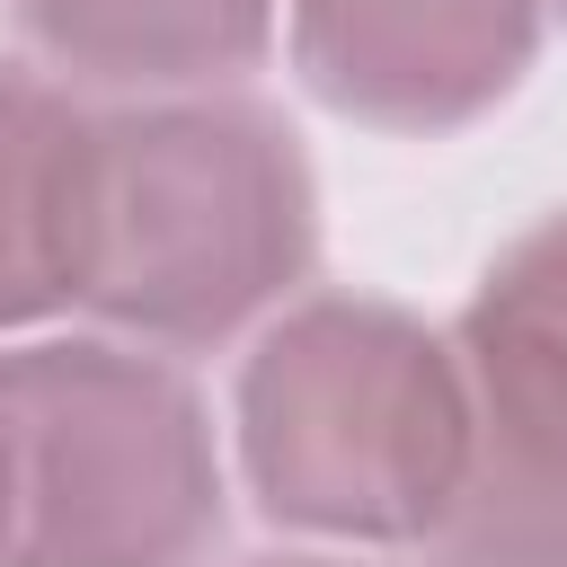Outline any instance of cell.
I'll return each mask as SVG.
<instances>
[{
	"label": "cell",
	"mask_w": 567,
	"mask_h": 567,
	"mask_svg": "<svg viewBox=\"0 0 567 567\" xmlns=\"http://www.w3.org/2000/svg\"><path fill=\"white\" fill-rule=\"evenodd\" d=\"M319 257L301 133L248 89H168L97 106L80 310L133 346H221Z\"/></svg>",
	"instance_id": "obj_1"
},
{
	"label": "cell",
	"mask_w": 567,
	"mask_h": 567,
	"mask_svg": "<svg viewBox=\"0 0 567 567\" xmlns=\"http://www.w3.org/2000/svg\"><path fill=\"white\" fill-rule=\"evenodd\" d=\"M470 452L461 346L372 292L292 301L239 372V461L275 523L408 540L452 505Z\"/></svg>",
	"instance_id": "obj_2"
},
{
	"label": "cell",
	"mask_w": 567,
	"mask_h": 567,
	"mask_svg": "<svg viewBox=\"0 0 567 567\" xmlns=\"http://www.w3.org/2000/svg\"><path fill=\"white\" fill-rule=\"evenodd\" d=\"M0 567H213L221 443L195 381L133 337L0 354Z\"/></svg>",
	"instance_id": "obj_3"
},
{
	"label": "cell",
	"mask_w": 567,
	"mask_h": 567,
	"mask_svg": "<svg viewBox=\"0 0 567 567\" xmlns=\"http://www.w3.org/2000/svg\"><path fill=\"white\" fill-rule=\"evenodd\" d=\"M301 80L381 133H452L487 115L540 44V0H284Z\"/></svg>",
	"instance_id": "obj_4"
},
{
	"label": "cell",
	"mask_w": 567,
	"mask_h": 567,
	"mask_svg": "<svg viewBox=\"0 0 567 567\" xmlns=\"http://www.w3.org/2000/svg\"><path fill=\"white\" fill-rule=\"evenodd\" d=\"M470 381V452L443 523L425 532L434 567H567V372L487 310L452 328Z\"/></svg>",
	"instance_id": "obj_5"
},
{
	"label": "cell",
	"mask_w": 567,
	"mask_h": 567,
	"mask_svg": "<svg viewBox=\"0 0 567 567\" xmlns=\"http://www.w3.org/2000/svg\"><path fill=\"white\" fill-rule=\"evenodd\" d=\"M97 106L35 53H0V328L80 301Z\"/></svg>",
	"instance_id": "obj_6"
},
{
	"label": "cell",
	"mask_w": 567,
	"mask_h": 567,
	"mask_svg": "<svg viewBox=\"0 0 567 567\" xmlns=\"http://www.w3.org/2000/svg\"><path fill=\"white\" fill-rule=\"evenodd\" d=\"M18 44L62 71L71 89L168 97V89H230L284 0H0Z\"/></svg>",
	"instance_id": "obj_7"
},
{
	"label": "cell",
	"mask_w": 567,
	"mask_h": 567,
	"mask_svg": "<svg viewBox=\"0 0 567 567\" xmlns=\"http://www.w3.org/2000/svg\"><path fill=\"white\" fill-rule=\"evenodd\" d=\"M470 310L505 319L514 337H532L567 372V213H540L523 239H505V257L478 275Z\"/></svg>",
	"instance_id": "obj_8"
},
{
	"label": "cell",
	"mask_w": 567,
	"mask_h": 567,
	"mask_svg": "<svg viewBox=\"0 0 567 567\" xmlns=\"http://www.w3.org/2000/svg\"><path fill=\"white\" fill-rule=\"evenodd\" d=\"M248 567H354V558H319V549H301V558H248Z\"/></svg>",
	"instance_id": "obj_9"
},
{
	"label": "cell",
	"mask_w": 567,
	"mask_h": 567,
	"mask_svg": "<svg viewBox=\"0 0 567 567\" xmlns=\"http://www.w3.org/2000/svg\"><path fill=\"white\" fill-rule=\"evenodd\" d=\"M0 540H9V470H0Z\"/></svg>",
	"instance_id": "obj_10"
},
{
	"label": "cell",
	"mask_w": 567,
	"mask_h": 567,
	"mask_svg": "<svg viewBox=\"0 0 567 567\" xmlns=\"http://www.w3.org/2000/svg\"><path fill=\"white\" fill-rule=\"evenodd\" d=\"M540 9H549V18H567V0H540Z\"/></svg>",
	"instance_id": "obj_11"
}]
</instances>
